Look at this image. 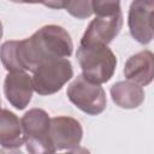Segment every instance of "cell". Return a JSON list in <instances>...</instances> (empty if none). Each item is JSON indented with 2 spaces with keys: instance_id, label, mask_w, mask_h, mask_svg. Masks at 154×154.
<instances>
[{
  "instance_id": "6da1fadb",
  "label": "cell",
  "mask_w": 154,
  "mask_h": 154,
  "mask_svg": "<svg viewBox=\"0 0 154 154\" xmlns=\"http://www.w3.org/2000/svg\"><path fill=\"white\" fill-rule=\"evenodd\" d=\"M72 41L65 29L46 25L31 37L7 41L0 48V59L8 71H32L45 60L66 58L72 53Z\"/></svg>"
},
{
  "instance_id": "7a4b0ae2",
  "label": "cell",
  "mask_w": 154,
  "mask_h": 154,
  "mask_svg": "<svg viewBox=\"0 0 154 154\" xmlns=\"http://www.w3.org/2000/svg\"><path fill=\"white\" fill-rule=\"evenodd\" d=\"M77 59L79 61L83 77L96 84L107 82L117 65V59L107 45L90 43L79 45L77 49Z\"/></svg>"
},
{
  "instance_id": "3957f363",
  "label": "cell",
  "mask_w": 154,
  "mask_h": 154,
  "mask_svg": "<svg viewBox=\"0 0 154 154\" xmlns=\"http://www.w3.org/2000/svg\"><path fill=\"white\" fill-rule=\"evenodd\" d=\"M72 72L71 63L65 58L45 60L34 70V90L40 95L54 94L72 77Z\"/></svg>"
},
{
  "instance_id": "277c9868",
  "label": "cell",
  "mask_w": 154,
  "mask_h": 154,
  "mask_svg": "<svg viewBox=\"0 0 154 154\" xmlns=\"http://www.w3.org/2000/svg\"><path fill=\"white\" fill-rule=\"evenodd\" d=\"M51 119L43 109L34 108L26 112L22 120L24 144L30 153H54L49 137Z\"/></svg>"
},
{
  "instance_id": "5b68a950",
  "label": "cell",
  "mask_w": 154,
  "mask_h": 154,
  "mask_svg": "<svg viewBox=\"0 0 154 154\" xmlns=\"http://www.w3.org/2000/svg\"><path fill=\"white\" fill-rule=\"evenodd\" d=\"M69 100L87 114L96 116L106 108V95L100 84L78 76L67 88Z\"/></svg>"
},
{
  "instance_id": "8992f818",
  "label": "cell",
  "mask_w": 154,
  "mask_h": 154,
  "mask_svg": "<svg viewBox=\"0 0 154 154\" xmlns=\"http://www.w3.org/2000/svg\"><path fill=\"white\" fill-rule=\"evenodd\" d=\"M49 137L53 148L57 150H75L82 140L81 124L70 117H55L49 123Z\"/></svg>"
},
{
  "instance_id": "52a82bcc",
  "label": "cell",
  "mask_w": 154,
  "mask_h": 154,
  "mask_svg": "<svg viewBox=\"0 0 154 154\" xmlns=\"http://www.w3.org/2000/svg\"><path fill=\"white\" fill-rule=\"evenodd\" d=\"M129 28L132 37L141 43L153 38V0H134L129 12Z\"/></svg>"
},
{
  "instance_id": "ba28073f",
  "label": "cell",
  "mask_w": 154,
  "mask_h": 154,
  "mask_svg": "<svg viewBox=\"0 0 154 154\" xmlns=\"http://www.w3.org/2000/svg\"><path fill=\"white\" fill-rule=\"evenodd\" d=\"M122 24V11L112 16H96V18L87 28L81 40V45H108L120 31Z\"/></svg>"
},
{
  "instance_id": "9c48e42d",
  "label": "cell",
  "mask_w": 154,
  "mask_h": 154,
  "mask_svg": "<svg viewBox=\"0 0 154 154\" xmlns=\"http://www.w3.org/2000/svg\"><path fill=\"white\" fill-rule=\"evenodd\" d=\"M4 90L10 103L18 109H23L31 100L32 81L24 71H10L5 79Z\"/></svg>"
},
{
  "instance_id": "30bf717a",
  "label": "cell",
  "mask_w": 154,
  "mask_h": 154,
  "mask_svg": "<svg viewBox=\"0 0 154 154\" xmlns=\"http://www.w3.org/2000/svg\"><path fill=\"white\" fill-rule=\"evenodd\" d=\"M128 79L147 85L153 79V54L150 52H141L132 55L124 69Z\"/></svg>"
},
{
  "instance_id": "8fae6325",
  "label": "cell",
  "mask_w": 154,
  "mask_h": 154,
  "mask_svg": "<svg viewBox=\"0 0 154 154\" xmlns=\"http://www.w3.org/2000/svg\"><path fill=\"white\" fill-rule=\"evenodd\" d=\"M0 144L10 149L24 144L19 119L7 109H0Z\"/></svg>"
},
{
  "instance_id": "7c38bea8",
  "label": "cell",
  "mask_w": 154,
  "mask_h": 154,
  "mask_svg": "<svg viewBox=\"0 0 154 154\" xmlns=\"http://www.w3.org/2000/svg\"><path fill=\"white\" fill-rule=\"evenodd\" d=\"M111 95L113 101L123 108L138 107L143 99L144 93L140 85L135 82H118L111 88Z\"/></svg>"
},
{
  "instance_id": "4fadbf2b",
  "label": "cell",
  "mask_w": 154,
  "mask_h": 154,
  "mask_svg": "<svg viewBox=\"0 0 154 154\" xmlns=\"http://www.w3.org/2000/svg\"><path fill=\"white\" fill-rule=\"evenodd\" d=\"M65 8L71 16L79 19L88 18L93 13L91 0H69Z\"/></svg>"
},
{
  "instance_id": "5bb4252c",
  "label": "cell",
  "mask_w": 154,
  "mask_h": 154,
  "mask_svg": "<svg viewBox=\"0 0 154 154\" xmlns=\"http://www.w3.org/2000/svg\"><path fill=\"white\" fill-rule=\"evenodd\" d=\"M91 8L96 16H112L120 12L119 0H91Z\"/></svg>"
},
{
  "instance_id": "9a60e30c",
  "label": "cell",
  "mask_w": 154,
  "mask_h": 154,
  "mask_svg": "<svg viewBox=\"0 0 154 154\" xmlns=\"http://www.w3.org/2000/svg\"><path fill=\"white\" fill-rule=\"evenodd\" d=\"M67 2L69 0H46L43 5L51 8H65Z\"/></svg>"
},
{
  "instance_id": "2e32d148",
  "label": "cell",
  "mask_w": 154,
  "mask_h": 154,
  "mask_svg": "<svg viewBox=\"0 0 154 154\" xmlns=\"http://www.w3.org/2000/svg\"><path fill=\"white\" fill-rule=\"evenodd\" d=\"M11 1H14V2H25V4H43L46 0H11Z\"/></svg>"
},
{
  "instance_id": "e0dca14e",
  "label": "cell",
  "mask_w": 154,
  "mask_h": 154,
  "mask_svg": "<svg viewBox=\"0 0 154 154\" xmlns=\"http://www.w3.org/2000/svg\"><path fill=\"white\" fill-rule=\"evenodd\" d=\"M1 36H2V25L0 23V38H1Z\"/></svg>"
}]
</instances>
